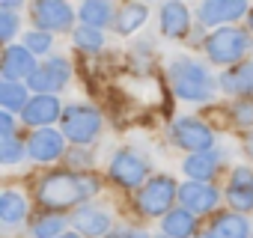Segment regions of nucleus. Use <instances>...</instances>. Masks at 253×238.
Instances as JSON below:
<instances>
[{"mask_svg": "<svg viewBox=\"0 0 253 238\" xmlns=\"http://www.w3.org/2000/svg\"><path fill=\"white\" fill-rule=\"evenodd\" d=\"M95 194H98V179L92 173H51L36 185V199L51 211L75 205L81 208V202Z\"/></svg>", "mask_w": 253, "mask_h": 238, "instance_id": "nucleus-1", "label": "nucleus"}, {"mask_svg": "<svg viewBox=\"0 0 253 238\" xmlns=\"http://www.w3.org/2000/svg\"><path fill=\"white\" fill-rule=\"evenodd\" d=\"M170 83L185 101H206L214 95V78L194 60H176L170 66Z\"/></svg>", "mask_w": 253, "mask_h": 238, "instance_id": "nucleus-2", "label": "nucleus"}, {"mask_svg": "<svg viewBox=\"0 0 253 238\" xmlns=\"http://www.w3.org/2000/svg\"><path fill=\"white\" fill-rule=\"evenodd\" d=\"M247 51H250V36H247L244 30H235V27L214 30V33L206 39V54H209V60H211V63H220V66L238 63Z\"/></svg>", "mask_w": 253, "mask_h": 238, "instance_id": "nucleus-3", "label": "nucleus"}, {"mask_svg": "<svg viewBox=\"0 0 253 238\" xmlns=\"http://www.w3.org/2000/svg\"><path fill=\"white\" fill-rule=\"evenodd\" d=\"M63 134L78 143V146H86L98 131H101V113L95 107H86V104H72L63 110Z\"/></svg>", "mask_w": 253, "mask_h": 238, "instance_id": "nucleus-4", "label": "nucleus"}, {"mask_svg": "<svg viewBox=\"0 0 253 238\" xmlns=\"http://www.w3.org/2000/svg\"><path fill=\"white\" fill-rule=\"evenodd\" d=\"M176 197H179L176 182L170 176H155V179H149L137 191V208L143 214H149V217H161V214L170 211V205H173Z\"/></svg>", "mask_w": 253, "mask_h": 238, "instance_id": "nucleus-5", "label": "nucleus"}, {"mask_svg": "<svg viewBox=\"0 0 253 238\" xmlns=\"http://www.w3.org/2000/svg\"><path fill=\"white\" fill-rule=\"evenodd\" d=\"M146 173H149L146 158H140V155L131 152V149L116 152L113 161H110V179H113L116 185H122V188H140V185H146V182H143Z\"/></svg>", "mask_w": 253, "mask_h": 238, "instance_id": "nucleus-6", "label": "nucleus"}, {"mask_svg": "<svg viewBox=\"0 0 253 238\" xmlns=\"http://www.w3.org/2000/svg\"><path fill=\"white\" fill-rule=\"evenodd\" d=\"M173 140H176L182 149H188L191 155H197V152H211V146H214V137H211L209 125H203L200 119H194V116L176 119V125H173Z\"/></svg>", "mask_w": 253, "mask_h": 238, "instance_id": "nucleus-7", "label": "nucleus"}, {"mask_svg": "<svg viewBox=\"0 0 253 238\" xmlns=\"http://www.w3.org/2000/svg\"><path fill=\"white\" fill-rule=\"evenodd\" d=\"M33 21L39 24V30L57 33V30L72 27L75 12L63 3V0H33Z\"/></svg>", "mask_w": 253, "mask_h": 238, "instance_id": "nucleus-8", "label": "nucleus"}, {"mask_svg": "<svg viewBox=\"0 0 253 238\" xmlns=\"http://www.w3.org/2000/svg\"><path fill=\"white\" fill-rule=\"evenodd\" d=\"M69 78H72L69 63H66L63 57H54V60H48L45 66H39V69L33 72L30 86H33L36 92H42V95H51V92L63 89V86L69 83Z\"/></svg>", "mask_w": 253, "mask_h": 238, "instance_id": "nucleus-9", "label": "nucleus"}, {"mask_svg": "<svg viewBox=\"0 0 253 238\" xmlns=\"http://www.w3.org/2000/svg\"><path fill=\"white\" fill-rule=\"evenodd\" d=\"M217 199H220V194H217V188L209 185V182H188L185 188H179V202H182V208H188V211H194V214L214 211Z\"/></svg>", "mask_w": 253, "mask_h": 238, "instance_id": "nucleus-10", "label": "nucleus"}, {"mask_svg": "<svg viewBox=\"0 0 253 238\" xmlns=\"http://www.w3.org/2000/svg\"><path fill=\"white\" fill-rule=\"evenodd\" d=\"M27 152H30V158H36L42 164H51L66 152V134H60L54 128H39L27 140Z\"/></svg>", "mask_w": 253, "mask_h": 238, "instance_id": "nucleus-11", "label": "nucleus"}, {"mask_svg": "<svg viewBox=\"0 0 253 238\" xmlns=\"http://www.w3.org/2000/svg\"><path fill=\"white\" fill-rule=\"evenodd\" d=\"M36 69L39 66H36L33 51L27 45H9L6 48V54H3V80H18V83H21V78L30 80Z\"/></svg>", "mask_w": 253, "mask_h": 238, "instance_id": "nucleus-12", "label": "nucleus"}, {"mask_svg": "<svg viewBox=\"0 0 253 238\" xmlns=\"http://www.w3.org/2000/svg\"><path fill=\"white\" fill-rule=\"evenodd\" d=\"M54 119H63V116H60V101H57V95H36V98H30V104L21 110V122H24V125L48 128Z\"/></svg>", "mask_w": 253, "mask_h": 238, "instance_id": "nucleus-13", "label": "nucleus"}, {"mask_svg": "<svg viewBox=\"0 0 253 238\" xmlns=\"http://www.w3.org/2000/svg\"><path fill=\"white\" fill-rule=\"evenodd\" d=\"M247 12V0H203L200 6V18L203 24H226V21H238Z\"/></svg>", "mask_w": 253, "mask_h": 238, "instance_id": "nucleus-14", "label": "nucleus"}, {"mask_svg": "<svg viewBox=\"0 0 253 238\" xmlns=\"http://www.w3.org/2000/svg\"><path fill=\"white\" fill-rule=\"evenodd\" d=\"M226 199L232 202L235 211H253V170L247 167H235L229 176V188H226Z\"/></svg>", "mask_w": 253, "mask_h": 238, "instance_id": "nucleus-15", "label": "nucleus"}, {"mask_svg": "<svg viewBox=\"0 0 253 238\" xmlns=\"http://www.w3.org/2000/svg\"><path fill=\"white\" fill-rule=\"evenodd\" d=\"M188 27H191V12H188V6L182 3V0H167V3L161 6V33L179 39V36L188 33Z\"/></svg>", "mask_w": 253, "mask_h": 238, "instance_id": "nucleus-16", "label": "nucleus"}, {"mask_svg": "<svg viewBox=\"0 0 253 238\" xmlns=\"http://www.w3.org/2000/svg\"><path fill=\"white\" fill-rule=\"evenodd\" d=\"M75 229L81 235H89V238H98L110 229V214L104 208H92V205H81L75 211Z\"/></svg>", "mask_w": 253, "mask_h": 238, "instance_id": "nucleus-17", "label": "nucleus"}, {"mask_svg": "<svg viewBox=\"0 0 253 238\" xmlns=\"http://www.w3.org/2000/svg\"><path fill=\"white\" fill-rule=\"evenodd\" d=\"M161 226H164L167 238H191L197 232V214L188 211V208H173V211L164 214Z\"/></svg>", "mask_w": 253, "mask_h": 238, "instance_id": "nucleus-18", "label": "nucleus"}, {"mask_svg": "<svg viewBox=\"0 0 253 238\" xmlns=\"http://www.w3.org/2000/svg\"><path fill=\"white\" fill-rule=\"evenodd\" d=\"M220 86L229 92V95H250L253 92V63H238L232 66L223 78H220Z\"/></svg>", "mask_w": 253, "mask_h": 238, "instance_id": "nucleus-19", "label": "nucleus"}, {"mask_svg": "<svg viewBox=\"0 0 253 238\" xmlns=\"http://www.w3.org/2000/svg\"><path fill=\"white\" fill-rule=\"evenodd\" d=\"M146 18H149V9H146L143 3H125V6L113 15V27H116V33L128 36V33H134L137 27H143Z\"/></svg>", "mask_w": 253, "mask_h": 238, "instance_id": "nucleus-20", "label": "nucleus"}, {"mask_svg": "<svg viewBox=\"0 0 253 238\" xmlns=\"http://www.w3.org/2000/svg\"><path fill=\"white\" fill-rule=\"evenodd\" d=\"M211 238H250V223L241 214H220L211 223Z\"/></svg>", "mask_w": 253, "mask_h": 238, "instance_id": "nucleus-21", "label": "nucleus"}, {"mask_svg": "<svg viewBox=\"0 0 253 238\" xmlns=\"http://www.w3.org/2000/svg\"><path fill=\"white\" fill-rule=\"evenodd\" d=\"M185 173H188L194 182H209V179L217 173V155H211V152L188 155V158H185Z\"/></svg>", "mask_w": 253, "mask_h": 238, "instance_id": "nucleus-22", "label": "nucleus"}, {"mask_svg": "<svg viewBox=\"0 0 253 238\" xmlns=\"http://www.w3.org/2000/svg\"><path fill=\"white\" fill-rule=\"evenodd\" d=\"M24 214H27V199L15 191H3V197H0V220L12 226L24 220Z\"/></svg>", "mask_w": 253, "mask_h": 238, "instance_id": "nucleus-23", "label": "nucleus"}, {"mask_svg": "<svg viewBox=\"0 0 253 238\" xmlns=\"http://www.w3.org/2000/svg\"><path fill=\"white\" fill-rule=\"evenodd\" d=\"M0 101H3L6 110H24L30 104L27 101V89L18 80H3V83H0Z\"/></svg>", "mask_w": 253, "mask_h": 238, "instance_id": "nucleus-24", "label": "nucleus"}, {"mask_svg": "<svg viewBox=\"0 0 253 238\" xmlns=\"http://www.w3.org/2000/svg\"><path fill=\"white\" fill-rule=\"evenodd\" d=\"M81 18L84 24L89 27H104L110 21V6H107V0H84V6H81Z\"/></svg>", "mask_w": 253, "mask_h": 238, "instance_id": "nucleus-25", "label": "nucleus"}, {"mask_svg": "<svg viewBox=\"0 0 253 238\" xmlns=\"http://www.w3.org/2000/svg\"><path fill=\"white\" fill-rule=\"evenodd\" d=\"M75 45H78L81 51H86V54H95V51L104 48V36H101L98 27L81 24V27H75Z\"/></svg>", "mask_w": 253, "mask_h": 238, "instance_id": "nucleus-26", "label": "nucleus"}, {"mask_svg": "<svg viewBox=\"0 0 253 238\" xmlns=\"http://www.w3.org/2000/svg\"><path fill=\"white\" fill-rule=\"evenodd\" d=\"M63 226H66V220L60 214H45L33 223V238H57V235H63Z\"/></svg>", "mask_w": 253, "mask_h": 238, "instance_id": "nucleus-27", "label": "nucleus"}, {"mask_svg": "<svg viewBox=\"0 0 253 238\" xmlns=\"http://www.w3.org/2000/svg\"><path fill=\"white\" fill-rule=\"evenodd\" d=\"M18 158H24V143H18L15 134H3V137H0V161H3V164H15Z\"/></svg>", "mask_w": 253, "mask_h": 238, "instance_id": "nucleus-28", "label": "nucleus"}, {"mask_svg": "<svg viewBox=\"0 0 253 238\" xmlns=\"http://www.w3.org/2000/svg\"><path fill=\"white\" fill-rule=\"evenodd\" d=\"M24 45H27L33 54H48V48H51V33H48V30H33V33L24 36Z\"/></svg>", "mask_w": 253, "mask_h": 238, "instance_id": "nucleus-29", "label": "nucleus"}, {"mask_svg": "<svg viewBox=\"0 0 253 238\" xmlns=\"http://www.w3.org/2000/svg\"><path fill=\"white\" fill-rule=\"evenodd\" d=\"M15 30H18V18L12 15V9H3L0 12V39L9 42L15 36Z\"/></svg>", "mask_w": 253, "mask_h": 238, "instance_id": "nucleus-30", "label": "nucleus"}, {"mask_svg": "<svg viewBox=\"0 0 253 238\" xmlns=\"http://www.w3.org/2000/svg\"><path fill=\"white\" fill-rule=\"evenodd\" d=\"M235 119H238L241 125H253V101L238 98V104H235Z\"/></svg>", "mask_w": 253, "mask_h": 238, "instance_id": "nucleus-31", "label": "nucleus"}, {"mask_svg": "<svg viewBox=\"0 0 253 238\" xmlns=\"http://www.w3.org/2000/svg\"><path fill=\"white\" fill-rule=\"evenodd\" d=\"M107 238H149V232H143V229H116V232H110Z\"/></svg>", "mask_w": 253, "mask_h": 238, "instance_id": "nucleus-32", "label": "nucleus"}, {"mask_svg": "<svg viewBox=\"0 0 253 238\" xmlns=\"http://www.w3.org/2000/svg\"><path fill=\"white\" fill-rule=\"evenodd\" d=\"M12 131H15V119L9 116V110L0 113V134H12Z\"/></svg>", "mask_w": 253, "mask_h": 238, "instance_id": "nucleus-33", "label": "nucleus"}, {"mask_svg": "<svg viewBox=\"0 0 253 238\" xmlns=\"http://www.w3.org/2000/svg\"><path fill=\"white\" fill-rule=\"evenodd\" d=\"M0 3H3V9H15L18 3H24V0H0Z\"/></svg>", "mask_w": 253, "mask_h": 238, "instance_id": "nucleus-34", "label": "nucleus"}, {"mask_svg": "<svg viewBox=\"0 0 253 238\" xmlns=\"http://www.w3.org/2000/svg\"><path fill=\"white\" fill-rule=\"evenodd\" d=\"M247 155H250V158H253V134H250V137H247Z\"/></svg>", "mask_w": 253, "mask_h": 238, "instance_id": "nucleus-35", "label": "nucleus"}, {"mask_svg": "<svg viewBox=\"0 0 253 238\" xmlns=\"http://www.w3.org/2000/svg\"><path fill=\"white\" fill-rule=\"evenodd\" d=\"M57 238H81L78 232H63V235H57Z\"/></svg>", "mask_w": 253, "mask_h": 238, "instance_id": "nucleus-36", "label": "nucleus"}, {"mask_svg": "<svg viewBox=\"0 0 253 238\" xmlns=\"http://www.w3.org/2000/svg\"><path fill=\"white\" fill-rule=\"evenodd\" d=\"M250 30H253V12H250Z\"/></svg>", "mask_w": 253, "mask_h": 238, "instance_id": "nucleus-37", "label": "nucleus"}]
</instances>
